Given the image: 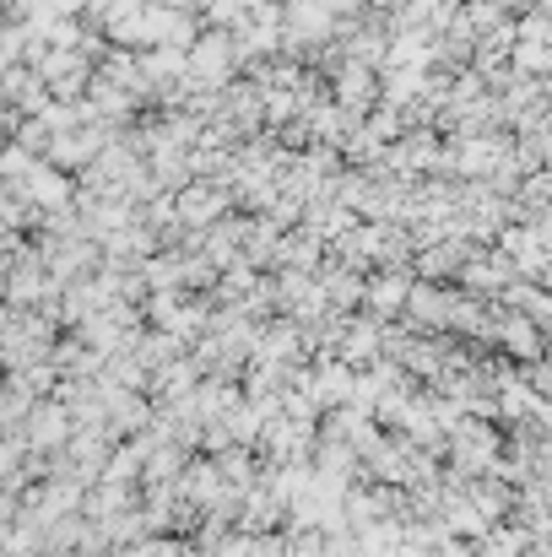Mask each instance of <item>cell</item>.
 Instances as JSON below:
<instances>
[{
    "instance_id": "cell-2",
    "label": "cell",
    "mask_w": 552,
    "mask_h": 557,
    "mask_svg": "<svg viewBox=\"0 0 552 557\" xmlns=\"http://www.w3.org/2000/svg\"><path fill=\"white\" fill-rule=\"evenodd\" d=\"M174 200H180V227L189 233V238H195V233L217 227L238 195H233V185H228V180H189V185H184Z\"/></svg>"
},
{
    "instance_id": "cell-7",
    "label": "cell",
    "mask_w": 552,
    "mask_h": 557,
    "mask_svg": "<svg viewBox=\"0 0 552 557\" xmlns=\"http://www.w3.org/2000/svg\"><path fill=\"white\" fill-rule=\"evenodd\" d=\"M444 557H482V547L466 542V536H450V542H444Z\"/></svg>"
},
{
    "instance_id": "cell-4",
    "label": "cell",
    "mask_w": 552,
    "mask_h": 557,
    "mask_svg": "<svg viewBox=\"0 0 552 557\" xmlns=\"http://www.w3.org/2000/svg\"><path fill=\"white\" fill-rule=\"evenodd\" d=\"M450 309H455V287L417 276V287H412V304H406L401 325H412V331H450Z\"/></svg>"
},
{
    "instance_id": "cell-1",
    "label": "cell",
    "mask_w": 552,
    "mask_h": 557,
    "mask_svg": "<svg viewBox=\"0 0 552 557\" xmlns=\"http://www.w3.org/2000/svg\"><path fill=\"white\" fill-rule=\"evenodd\" d=\"M238 71H244V54H238L233 27H206L189 44V82L195 87H228Z\"/></svg>"
},
{
    "instance_id": "cell-8",
    "label": "cell",
    "mask_w": 552,
    "mask_h": 557,
    "mask_svg": "<svg viewBox=\"0 0 552 557\" xmlns=\"http://www.w3.org/2000/svg\"><path fill=\"white\" fill-rule=\"evenodd\" d=\"M401 557H444V547H412V542H406V547H401Z\"/></svg>"
},
{
    "instance_id": "cell-3",
    "label": "cell",
    "mask_w": 552,
    "mask_h": 557,
    "mask_svg": "<svg viewBox=\"0 0 552 557\" xmlns=\"http://www.w3.org/2000/svg\"><path fill=\"white\" fill-rule=\"evenodd\" d=\"M412 287H417V271L412 265H384V271H368V298H364V314L395 325L412 304Z\"/></svg>"
},
{
    "instance_id": "cell-6",
    "label": "cell",
    "mask_w": 552,
    "mask_h": 557,
    "mask_svg": "<svg viewBox=\"0 0 552 557\" xmlns=\"http://www.w3.org/2000/svg\"><path fill=\"white\" fill-rule=\"evenodd\" d=\"M477 547H482V557H526L531 553V525L526 520H499Z\"/></svg>"
},
{
    "instance_id": "cell-5",
    "label": "cell",
    "mask_w": 552,
    "mask_h": 557,
    "mask_svg": "<svg viewBox=\"0 0 552 557\" xmlns=\"http://www.w3.org/2000/svg\"><path fill=\"white\" fill-rule=\"evenodd\" d=\"M320 282H326V298H331V309H342V314H364V298H368V271L358 265H347V260H326L320 265Z\"/></svg>"
}]
</instances>
